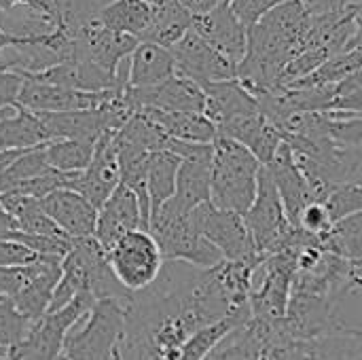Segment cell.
Listing matches in <instances>:
<instances>
[{
	"label": "cell",
	"instance_id": "6da1fadb",
	"mask_svg": "<svg viewBox=\"0 0 362 360\" xmlns=\"http://www.w3.org/2000/svg\"><path fill=\"white\" fill-rule=\"evenodd\" d=\"M312 15L301 0H288L248 28L246 55L238 81L257 98L280 89L284 68L303 51Z\"/></svg>",
	"mask_w": 362,
	"mask_h": 360
},
{
	"label": "cell",
	"instance_id": "7a4b0ae2",
	"mask_svg": "<svg viewBox=\"0 0 362 360\" xmlns=\"http://www.w3.org/2000/svg\"><path fill=\"white\" fill-rule=\"evenodd\" d=\"M261 170V161L244 144L218 134L212 142L210 202L221 210L246 216L257 199Z\"/></svg>",
	"mask_w": 362,
	"mask_h": 360
},
{
	"label": "cell",
	"instance_id": "3957f363",
	"mask_svg": "<svg viewBox=\"0 0 362 360\" xmlns=\"http://www.w3.org/2000/svg\"><path fill=\"white\" fill-rule=\"evenodd\" d=\"M148 233L157 240L165 261L189 263L199 269H212L223 263V255L193 227L191 214L163 204L148 223Z\"/></svg>",
	"mask_w": 362,
	"mask_h": 360
},
{
	"label": "cell",
	"instance_id": "277c9868",
	"mask_svg": "<svg viewBox=\"0 0 362 360\" xmlns=\"http://www.w3.org/2000/svg\"><path fill=\"white\" fill-rule=\"evenodd\" d=\"M297 276V250L263 257L252 272L250 310L252 320L278 325L286 318Z\"/></svg>",
	"mask_w": 362,
	"mask_h": 360
},
{
	"label": "cell",
	"instance_id": "5b68a950",
	"mask_svg": "<svg viewBox=\"0 0 362 360\" xmlns=\"http://www.w3.org/2000/svg\"><path fill=\"white\" fill-rule=\"evenodd\" d=\"M95 299L78 293L66 308L45 314L32 323L28 335L8 352V360H57L64 354L68 333L91 312Z\"/></svg>",
	"mask_w": 362,
	"mask_h": 360
},
{
	"label": "cell",
	"instance_id": "8992f818",
	"mask_svg": "<svg viewBox=\"0 0 362 360\" xmlns=\"http://www.w3.org/2000/svg\"><path fill=\"white\" fill-rule=\"evenodd\" d=\"M244 223L252 236V242L261 257H269L282 250H288L295 225L288 221L282 197L276 189V182L269 170L263 166L259 174V191L252 208L244 216Z\"/></svg>",
	"mask_w": 362,
	"mask_h": 360
},
{
	"label": "cell",
	"instance_id": "52a82bcc",
	"mask_svg": "<svg viewBox=\"0 0 362 360\" xmlns=\"http://www.w3.org/2000/svg\"><path fill=\"white\" fill-rule=\"evenodd\" d=\"M108 263L119 284L129 293L146 291L159 278L165 259L157 240L144 231H132L108 250Z\"/></svg>",
	"mask_w": 362,
	"mask_h": 360
},
{
	"label": "cell",
	"instance_id": "ba28073f",
	"mask_svg": "<svg viewBox=\"0 0 362 360\" xmlns=\"http://www.w3.org/2000/svg\"><path fill=\"white\" fill-rule=\"evenodd\" d=\"M191 223L223 255L225 261L259 263L263 259L252 242L244 216L221 210L208 202L191 212Z\"/></svg>",
	"mask_w": 362,
	"mask_h": 360
},
{
	"label": "cell",
	"instance_id": "9c48e42d",
	"mask_svg": "<svg viewBox=\"0 0 362 360\" xmlns=\"http://www.w3.org/2000/svg\"><path fill=\"white\" fill-rule=\"evenodd\" d=\"M170 51L176 62V74L202 87L218 81L238 79V64H233L225 53L204 40L193 28Z\"/></svg>",
	"mask_w": 362,
	"mask_h": 360
},
{
	"label": "cell",
	"instance_id": "30bf717a",
	"mask_svg": "<svg viewBox=\"0 0 362 360\" xmlns=\"http://www.w3.org/2000/svg\"><path fill=\"white\" fill-rule=\"evenodd\" d=\"M119 91H123V89L93 93V91H78V89H70V87L42 83L36 79H23V87H21L17 106L25 108L34 115L91 110V108H100L104 102H108Z\"/></svg>",
	"mask_w": 362,
	"mask_h": 360
},
{
	"label": "cell",
	"instance_id": "8fae6325",
	"mask_svg": "<svg viewBox=\"0 0 362 360\" xmlns=\"http://www.w3.org/2000/svg\"><path fill=\"white\" fill-rule=\"evenodd\" d=\"M125 95L134 110L155 108L163 112H206V91L202 85L174 74L172 79L163 81L161 85L146 87V89H125Z\"/></svg>",
	"mask_w": 362,
	"mask_h": 360
},
{
	"label": "cell",
	"instance_id": "7c38bea8",
	"mask_svg": "<svg viewBox=\"0 0 362 360\" xmlns=\"http://www.w3.org/2000/svg\"><path fill=\"white\" fill-rule=\"evenodd\" d=\"M112 136L115 134L100 138L89 168L83 170L81 174H72L68 182V189L83 195L98 210L106 204V199L121 185V170H119V159H117V151L112 144Z\"/></svg>",
	"mask_w": 362,
	"mask_h": 360
},
{
	"label": "cell",
	"instance_id": "4fadbf2b",
	"mask_svg": "<svg viewBox=\"0 0 362 360\" xmlns=\"http://www.w3.org/2000/svg\"><path fill=\"white\" fill-rule=\"evenodd\" d=\"M193 30L212 47H216L221 53H225L233 64L240 66L248 47V30L242 25L229 2L221 0L208 13L195 15Z\"/></svg>",
	"mask_w": 362,
	"mask_h": 360
},
{
	"label": "cell",
	"instance_id": "5bb4252c",
	"mask_svg": "<svg viewBox=\"0 0 362 360\" xmlns=\"http://www.w3.org/2000/svg\"><path fill=\"white\" fill-rule=\"evenodd\" d=\"M138 229H144L140 202L134 191H129L125 185H119L115 193L106 199V204L98 210V225L93 238L108 252L121 238Z\"/></svg>",
	"mask_w": 362,
	"mask_h": 360
},
{
	"label": "cell",
	"instance_id": "9a60e30c",
	"mask_svg": "<svg viewBox=\"0 0 362 360\" xmlns=\"http://www.w3.org/2000/svg\"><path fill=\"white\" fill-rule=\"evenodd\" d=\"M212 193V144H202L193 155L185 157L176 178V193L168 202L176 210L191 214L210 202Z\"/></svg>",
	"mask_w": 362,
	"mask_h": 360
},
{
	"label": "cell",
	"instance_id": "2e32d148",
	"mask_svg": "<svg viewBox=\"0 0 362 360\" xmlns=\"http://www.w3.org/2000/svg\"><path fill=\"white\" fill-rule=\"evenodd\" d=\"M62 261L64 259L59 257L38 255V259L30 263V280L15 297H11L17 312L30 323L40 320L49 312L55 286L62 278Z\"/></svg>",
	"mask_w": 362,
	"mask_h": 360
},
{
	"label": "cell",
	"instance_id": "e0dca14e",
	"mask_svg": "<svg viewBox=\"0 0 362 360\" xmlns=\"http://www.w3.org/2000/svg\"><path fill=\"white\" fill-rule=\"evenodd\" d=\"M272 360H362V329L318 339L284 342L272 352Z\"/></svg>",
	"mask_w": 362,
	"mask_h": 360
},
{
	"label": "cell",
	"instance_id": "ac0fdd59",
	"mask_svg": "<svg viewBox=\"0 0 362 360\" xmlns=\"http://www.w3.org/2000/svg\"><path fill=\"white\" fill-rule=\"evenodd\" d=\"M265 168L269 170V174L276 182V189L282 197L288 221L295 227H299V219H301L303 210L310 204H314V195H312L308 178L303 176L301 168L295 161V153L288 146V142H284L278 149L276 157Z\"/></svg>",
	"mask_w": 362,
	"mask_h": 360
},
{
	"label": "cell",
	"instance_id": "d6986e66",
	"mask_svg": "<svg viewBox=\"0 0 362 360\" xmlns=\"http://www.w3.org/2000/svg\"><path fill=\"white\" fill-rule=\"evenodd\" d=\"M42 210L70 240L93 238L98 225V208L72 189H59L40 199Z\"/></svg>",
	"mask_w": 362,
	"mask_h": 360
},
{
	"label": "cell",
	"instance_id": "ffe728a7",
	"mask_svg": "<svg viewBox=\"0 0 362 360\" xmlns=\"http://www.w3.org/2000/svg\"><path fill=\"white\" fill-rule=\"evenodd\" d=\"M204 91H206V112L204 115L216 125V129L235 119L261 112L257 98L238 79L210 83L204 87Z\"/></svg>",
	"mask_w": 362,
	"mask_h": 360
},
{
	"label": "cell",
	"instance_id": "44dd1931",
	"mask_svg": "<svg viewBox=\"0 0 362 360\" xmlns=\"http://www.w3.org/2000/svg\"><path fill=\"white\" fill-rule=\"evenodd\" d=\"M218 134L227 136V138H233L235 142L244 144L261 161V166L272 163L278 149L284 144L282 132L263 112L235 119V121L218 127Z\"/></svg>",
	"mask_w": 362,
	"mask_h": 360
},
{
	"label": "cell",
	"instance_id": "7402d4cb",
	"mask_svg": "<svg viewBox=\"0 0 362 360\" xmlns=\"http://www.w3.org/2000/svg\"><path fill=\"white\" fill-rule=\"evenodd\" d=\"M176 74V62L168 47L140 40L136 51L129 57L127 66V87L146 89L161 85L163 81Z\"/></svg>",
	"mask_w": 362,
	"mask_h": 360
},
{
	"label": "cell",
	"instance_id": "603a6c76",
	"mask_svg": "<svg viewBox=\"0 0 362 360\" xmlns=\"http://www.w3.org/2000/svg\"><path fill=\"white\" fill-rule=\"evenodd\" d=\"M148 121H153L168 138L180 142H195V144H212L218 136L216 125L206 115L195 112H163L155 108H142Z\"/></svg>",
	"mask_w": 362,
	"mask_h": 360
},
{
	"label": "cell",
	"instance_id": "cb8c5ba5",
	"mask_svg": "<svg viewBox=\"0 0 362 360\" xmlns=\"http://www.w3.org/2000/svg\"><path fill=\"white\" fill-rule=\"evenodd\" d=\"M193 17L195 15L180 0H159L153 4L151 23L142 40L172 49L193 28Z\"/></svg>",
	"mask_w": 362,
	"mask_h": 360
},
{
	"label": "cell",
	"instance_id": "d4e9b609",
	"mask_svg": "<svg viewBox=\"0 0 362 360\" xmlns=\"http://www.w3.org/2000/svg\"><path fill=\"white\" fill-rule=\"evenodd\" d=\"M49 134L38 115L17 106L11 115L0 119V153L30 151L49 144Z\"/></svg>",
	"mask_w": 362,
	"mask_h": 360
},
{
	"label": "cell",
	"instance_id": "484cf974",
	"mask_svg": "<svg viewBox=\"0 0 362 360\" xmlns=\"http://www.w3.org/2000/svg\"><path fill=\"white\" fill-rule=\"evenodd\" d=\"M151 15H153V4L144 0H115L95 13L98 21L104 28L112 32L129 34L138 40H142L151 23Z\"/></svg>",
	"mask_w": 362,
	"mask_h": 360
},
{
	"label": "cell",
	"instance_id": "4316f807",
	"mask_svg": "<svg viewBox=\"0 0 362 360\" xmlns=\"http://www.w3.org/2000/svg\"><path fill=\"white\" fill-rule=\"evenodd\" d=\"M6 212L15 221V229L19 233L28 236H49V238H59L66 236L62 229L51 221V216L42 210L40 199L32 197H21V195H0ZM68 238V236H66Z\"/></svg>",
	"mask_w": 362,
	"mask_h": 360
},
{
	"label": "cell",
	"instance_id": "83f0119b",
	"mask_svg": "<svg viewBox=\"0 0 362 360\" xmlns=\"http://www.w3.org/2000/svg\"><path fill=\"white\" fill-rule=\"evenodd\" d=\"M182 159L170 151H157L148 159V197H151V216L168 204L176 193V178Z\"/></svg>",
	"mask_w": 362,
	"mask_h": 360
},
{
	"label": "cell",
	"instance_id": "f1b7e54d",
	"mask_svg": "<svg viewBox=\"0 0 362 360\" xmlns=\"http://www.w3.org/2000/svg\"><path fill=\"white\" fill-rule=\"evenodd\" d=\"M98 142L95 140H51L49 144H45L47 161L55 172H62L66 176L81 174L93 161Z\"/></svg>",
	"mask_w": 362,
	"mask_h": 360
},
{
	"label": "cell",
	"instance_id": "f546056e",
	"mask_svg": "<svg viewBox=\"0 0 362 360\" xmlns=\"http://www.w3.org/2000/svg\"><path fill=\"white\" fill-rule=\"evenodd\" d=\"M265 344L257 329L248 323L223 337L204 360H263Z\"/></svg>",
	"mask_w": 362,
	"mask_h": 360
},
{
	"label": "cell",
	"instance_id": "4dcf8cb0",
	"mask_svg": "<svg viewBox=\"0 0 362 360\" xmlns=\"http://www.w3.org/2000/svg\"><path fill=\"white\" fill-rule=\"evenodd\" d=\"M53 172V168L47 161V153L45 146L38 149H30L25 153H21L2 174H0V195L11 193L13 189H17L19 185L34 180L38 176H45Z\"/></svg>",
	"mask_w": 362,
	"mask_h": 360
},
{
	"label": "cell",
	"instance_id": "1f68e13d",
	"mask_svg": "<svg viewBox=\"0 0 362 360\" xmlns=\"http://www.w3.org/2000/svg\"><path fill=\"white\" fill-rule=\"evenodd\" d=\"M248 323H250L248 318H242V316L231 314V316L223 318L221 323L202 329L199 333H195V335L187 342V346L182 348L178 360H204L212 350H214V346H216L223 337H227L231 331H235L238 327L248 325Z\"/></svg>",
	"mask_w": 362,
	"mask_h": 360
},
{
	"label": "cell",
	"instance_id": "d6a6232c",
	"mask_svg": "<svg viewBox=\"0 0 362 360\" xmlns=\"http://www.w3.org/2000/svg\"><path fill=\"white\" fill-rule=\"evenodd\" d=\"M327 250L348 259L361 261L362 259V212L354 214L346 221H339L329 236L322 238Z\"/></svg>",
	"mask_w": 362,
	"mask_h": 360
},
{
	"label": "cell",
	"instance_id": "836d02e7",
	"mask_svg": "<svg viewBox=\"0 0 362 360\" xmlns=\"http://www.w3.org/2000/svg\"><path fill=\"white\" fill-rule=\"evenodd\" d=\"M32 323L23 318L11 299H0V350L8 352L28 335Z\"/></svg>",
	"mask_w": 362,
	"mask_h": 360
},
{
	"label": "cell",
	"instance_id": "e575fe53",
	"mask_svg": "<svg viewBox=\"0 0 362 360\" xmlns=\"http://www.w3.org/2000/svg\"><path fill=\"white\" fill-rule=\"evenodd\" d=\"M331 110L362 115V70L337 85Z\"/></svg>",
	"mask_w": 362,
	"mask_h": 360
},
{
	"label": "cell",
	"instance_id": "d590c367",
	"mask_svg": "<svg viewBox=\"0 0 362 360\" xmlns=\"http://www.w3.org/2000/svg\"><path fill=\"white\" fill-rule=\"evenodd\" d=\"M299 227H301L303 231L316 236V238H325V236L331 233V229L335 227V223H333V219H331L327 206H325L322 202H314V204H310V206L303 210V214H301V219H299Z\"/></svg>",
	"mask_w": 362,
	"mask_h": 360
},
{
	"label": "cell",
	"instance_id": "8d00e7d4",
	"mask_svg": "<svg viewBox=\"0 0 362 360\" xmlns=\"http://www.w3.org/2000/svg\"><path fill=\"white\" fill-rule=\"evenodd\" d=\"M284 2H288V0H233L231 8L238 15V19L242 21V25L248 30L261 17H265L269 11H274L276 6H280Z\"/></svg>",
	"mask_w": 362,
	"mask_h": 360
},
{
	"label": "cell",
	"instance_id": "74e56055",
	"mask_svg": "<svg viewBox=\"0 0 362 360\" xmlns=\"http://www.w3.org/2000/svg\"><path fill=\"white\" fill-rule=\"evenodd\" d=\"M21 87H23V76H19L17 72L0 70V119L17 108Z\"/></svg>",
	"mask_w": 362,
	"mask_h": 360
},
{
	"label": "cell",
	"instance_id": "f35d334b",
	"mask_svg": "<svg viewBox=\"0 0 362 360\" xmlns=\"http://www.w3.org/2000/svg\"><path fill=\"white\" fill-rule=\"evenodd\" d=\"M38 259L28 246L15 240H0V267H23Z\"/></svg>",
	"mask_w": 362,
	"mask_h": 360
},
{
	"label": "cell",
	"instance_id": "ab89813d",
	"mask_svg": "<svg viewBox=\"0 0 362 360\" xmlns=\"http://www.w3.org/2000/svg\"><path fill=\"white\" fill-rule=\"evenodd\" d=\"M30 280V265L23 267H0V299L15 297Z\"/></svg>",
	"mask_w": 362,
	"mask_h": 360
},
{
	"label": "cell",
	"instance_id": "60d3db41",
	"mask_svg": "<svg viewBox=\"0 0 362 360\" xmlns=\"http://www.w3.org/2000/svg\"><path fill=\"white\" fill-rule=\"evenodd\" d=\"M19 8H30L49 17H57L62 19V11L59 4L55 0H0V13H13Z\"/></svg>",
	"mask_w": 362,
	"mask_h": 360
},
{
	"label": "cell",
	"instance_id": "b9f144b4",
	"mask_svg": "<svg viewBox=\"0 0 362 360\" xmlns=\"http://www.w3.org/2000/svg\"><path fill=\"white\" fill-rule=\"evenodd\" d=\"M348 289L362 293V259L348 261Z\"/></svg>",
	"mask_w": 362,
	"mask_h": 360
},
{
	"label": "cell",
	"instance_id": "7bdbcfd3",
	"mask_svg": "<svg viewBox=\"0 0 362 360\" xmlns=\"http://www.w3.org/2000/svg\"><path fill=\"white\" fill-rule=\"evenodd\" d=\"M193 15H204L210 8H214L221 0H180Z\"/></svg>",
	"mask_w": 362,
	"mask_h": 360
},
{
	"label": "cell",
	"instance_id": "ee69618b",
	"mask_svg": "<svg viewBox=\"0 0 362 360\" xmlns=\"http://www.w3.org/2000/svg\"><path fill=\"white\" fill-rule=\"evenodd\" d=\"M13 231H17L15 229V221L11 219V214L6 212V208H4V204L0 199V240H4Z\"/></svg>",
	"mask_w": 362,
	"mask_h": 360
},
{
	"label": "cell",
	"instance_id": "f6af8a7d",
	"mask_svg": "<svg viewBox=\"0 0 362 360\" xmlns=\"http://www.w3.org/2000/svg\"><path fill=\"white\" fill-rule=\"evenodd\" d=\"M78 2V8L83 13H89V15H95L100 8H104L106 4L115 2V0H76Z\"/></svg>",
	"mask_w": 362,
	"mask_h": 360
},
{
	"label": "cell",
	"instance_id": "bcb514c9",
	"mask_svg": "<svg viewBox=\"0 0 362 360\" xmlns=\"http://www.w3.org/2000/svg\"><path fill=\"white\" fill-rule=\"evenodd\" d=\"M21 153H25V151H6V153H0V174L21 155Z\"/></svg>",
	"mask_w": 362,
	"mask_h": 360
},
{
	"label": "cell",
	"instance_id": "7dc6e473",
	"mask_svg": "<svg viewBox=\"0 0 362 360\" xmlns=\"http://www.w3.org/2000/svg\"><path fill=\"white\" fill-rule=\"evenodd\" d=\"M350 49H356V51H362V17L356 19V32H354V38L350 42ZM348 49V51H350Z\"/></svg>",
	"mask_w": 362,
	"mask_h": 360
},
{
	"label": "cell",
	"instance_id": "c3c4849f",
	"mask_svg": "<svg viewBox=\"0 0 362 360\" xmlns=\"http://www.w3.org/2000/svg\"><path fill=\"white\" fill-rule=\"evenodd\" d=\"M19 40H21L19 36H13V34L4 32V30H2V25H0V51H2V49H6L8 45H17Z\"/></svg>",
	"mask_w": 362,
	"mask_h": 360
},
{
	"label": "cell",
	"instance_id": "681fc988",
	"mask_svg": "<svg viewBox=\"0 0 362 360\" xmlns=\"http://www.w3.org/2000/svg\"><path fill=\"white\" fill-rule=\"evenodd\" d=\"M0 359H6V352L4 350H0Z\"/></svg>",
	"mask_w": 362,
	"mask_h": 360
},
{
	"label": "cell",
	"instance_id": "f907efd6",
	"mask_svg": "<svg viewBox=\"0 0 362 360\" xmlns=\"http://www.w3.org/2000/svg\"><path fill=\"white\" fill-rule=\"evenodd\" d=\"M57 360H70V359H68L66 354H62V356H59V359H57Z\"/></svg>",
	"mask_w": 362,
	"mask_h": 360
},
{
	"label": "cell",
	"instance_id": "816d5d0a",
	"mask_svg": "<svg viewBox=\"0 0 362 360\" xmlns=\"http://www.w3.org/2000/svg\"><path fill=\"white\" fill-rule=\"evenodd\" d=\"M223 2H229V4H231V2H233V0H223Z\"/></svg>",
	"mask_w": 362,
	"mask_h": 360
},
{
	"label": "cell",
	"instance_id": "f5cc1de1",
	"mask_svg": "<svg viewBox=\"0 0 362 360\" xmlns=\"http://www.w3.org/2000/svg\"><path fill=\"white\" fill-rule=\"evenodd\" d=\"M0 360H8V356H6V359H0Z\"/></svg>",
	"mask_w": 362,
	"mask_h": 360
}]
</instances>
